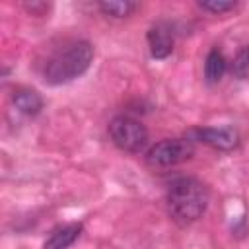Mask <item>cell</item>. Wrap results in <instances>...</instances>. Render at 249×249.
Instances as JSON below:
<instances>
[{
  "instance_id": "3957f363",
  "label": "cell",
  "mask_w": 249,
  "mask_h": 249,
  "mask_svg": "<svg viewBox=\"0 0 249 249\" xmlns=\"http://www.w3.org/2000/svg\"><path fill=\"white\" fill-rule=\"evenodd\" d=\"M109 136L113 144L124 152L140 154L148 146V130L146 126L128 115H119L109 123Z\"/></svg>"
},
{
  "instance_id": "7a4b0ae2",
  "label": "cell",
  "mask_w": 249,
  "mask_h": 249,
  "mask_svg": "<svg viewBox=\"0 0 249 249\" xmlns=\"http://www.w3.org/2000/svg\"><path fill=\"white\" fill-rule=\"evenodd\" d=\"M93 60V47L88 41H76L66 49L58 51L45 64L43 76L47 84L58 86L80 78Z\"/></svg>"
},
{
  "instance_id": "8992f818",
  "label": "cell",
  "mask_w": 249,
  "mask_h": 249,
  "mask_svg": "<svg viewBox=\"0 0 249 249\" xmlns=\"http://www.w3.org/2000/svg\"><path fill=\"white\" fill-rule=\"evenodd\" d=\"M148 45L154 58H167L173 51V35L165 25H154L148 31Z\"/></svg>"
},
{
  "instance_id": "7c38bea8",
  "label": "cell",
  "mask_w": 249,
  "mask_h": 249,
  "mask_svg": "<svg viewBox=\"0 0 249 249\" xmlns=\"http://www.w3.org/2000/svg\"><path fill=\"white\" fill-rule=\"evenodd\" d=\"M233 72L237 76H245L249 72V47H245L233 60Z\"/></svg>"
},
{
  "instance_id": "ba28073f",
  "label": "cell",
  "mask_w": 249,
  "mask_h": 249,
  "mask_svg": "<svg viewBox=\"0 0 249 249\" xmlns=\"http://www.w3.org/2000/svg\"><path fill=\"white\" fill-rule=\"evenodd\" d=\"M12 101H14V105H16L21 113H25V115H37V113L43 109V99H41V95H39L35 89L19 88V89L14 91Z\"/></svg>"
},
{
  "instance_id": "30bf717a",
  "label": "cell",
  "mask_w": 249,
  "mask_h": 249,
  "mask_svg": "<svg viewBox=\"0 0 249 249\" xmlns=\"http://www.w3.org/2000/svg\"><path fill=\"white\" fill-rule=\"evenodd\" d=\"M136 4L128 0H111V2H99V10L113 18H126L130 12H134Z\"/></svg>"
},
{
  "instance_id": "6da1fadb",
  "label": "cell",
  "mask_w": 249,
  "mask_h": 249,
  "mask_svg": "<svg viewBox=\"0 0 249 249\" xmlns=\"http://www.w3.org/2000/svg\"><path fill=\"white\" fill-rule=\"evenodd\" d=\"M167 210L169 216L181 224L196 222L208 206V191L195 177H177L167 189Z\"/></svg>"
},
{
  "instance_id": "8fae6325",
  "label": "cell",
  "mask_w": 249,
  "mask_h": 249,
  "mask_svg": "<svg viewBox=\"0 0 249 249\" xmlns=\"http://www.w3.org/2000/svg\"><path fill=\"white\" fill-rule=\"evenodd\" d=\"M198 6L206 12H212V14H222V12H228V10H233L237 4L235 2H222V0H200Z\"/></svg>"
},
{
  "instance_id": "52a82bcc",
  "label": "cell",
  "mask_w": 249,
  "mask_h": 249,
  "mask_svg": "<svg viewBox=\"0 0 249 249\" xmlns=\"http://www.w3.org/2000/svg\"><path fill=\"white\" fill-rule=\"evenodd\" d=\"M82 233V224H68L51 233V237L45 241L43 249H66L70 247Z\"/></svg>"
},
{
  "instance_id": "5b68a950",
  "label": "cell",
  "mask_w": 249,
  "mask_h": 249,
  "mask_svg": "<svg viewBox=\"0 0 249 249\" xmlns=\"http://www.w3.org/2000/svg\"><path fill=\"white\" fill-rule=\"evenodd\" d=\"M187 138L191 142H202L210 148L222 150V152H230L233 148H237L239 144V134L235 128L231 126H206V128H193Z\"/></svg>"
},
{
  "instance_id": "9c48e42d",
  "label": "cell",
  "mask_w": 249,
  "mask_h": 249,
  "mask_svg": "<svg viewBox=\"0 0 249 249\" xmlns=\"http://www.w3.org/2000/svg\"><path fill=\"white\" fill-rule=\"evenodd\" d=\"M226 68H228V62H226L224 54L218 49H212L206 54V60H204V78H206V82L208 84L220 82L222 76L226 74Z\"/></svg>"
},
{
  "instance_id": "277c9868",
  "label": "cell",
  "mask_w": 249,
  "mask_h": 249,
  "mask_svg": "<svg viewBox=\"0 0 249 249\" xmlns=\"http://www.w3.org/2000/svg\"><path fill=\"white\" fill-rule=\"evenodd\" d=\"M195 152L193 142L185 138H165L148 150L146 161L152 167H171L187 161Z\"/></svg>"
}]
</instances>
